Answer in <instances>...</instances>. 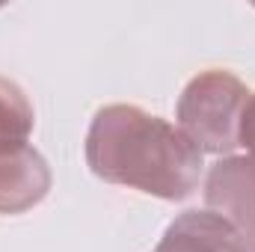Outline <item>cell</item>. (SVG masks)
I'll list each match as a JSON object with an SVG mask.
<instances>
[{"label":"cell","instance_id":"cell-4","mask_svg":"<svg viewBox=\"0 0 255 252\" xmlns=\"http://www.w3.org/2000/svg\"><path fill=\"white\" fill-rule=\"evenodd\" d=\"M51 166L33 145L0 148V214L15 217L36 208L51 190Z\"/></svg>","mask_w":255,"mask_h":252},{"label":"cell","instance_id":"cell-5","mask_svg":"<svg viewBox=\"0 0 255 252\" xmlns=\"http://www.w3.org/2000/svg\"><path fill=\"white\" fill-rule=\"evenodd\" d=\"M154 252H241V235L211 211H184L166 226Z\"/></svg>","mask_w":255,"mask_h":252},{"label":"cell","instance_id":"cell-2","mask_svg":"<svg viewBox=\"0 0 255 252\" xmlns=\"http://www.w3.org/2000/svg\"><path fill=\"white\" fill-rule=\"evenodd\" d=\"M250 92L241 77L223 68L199 71L178 98V130L205 154H226L241 145V116Z\"/></svg>","mask_w":255,"mask_h":252},{"label":"cell","instance_id":"cell-8","mask_svg":"<svg viewBox=\"0 0 255 252\" xmlns=\"http://www.w3.org/2000/svg\"><path fill=\"white\" fill-rule=\"evenodd\" d=\"M241 252H255V235L241 238Z\"/></svg>","mask_w":255,"mask_h":252},{"label":"cell","instance_id":"cell-6","mask_svg":"<svg viewBox=\"0 0 255 252\" xmlns=\"http://www.w3.org/2000/svg\"><path fill=\"white\" fill-rule=\"evenodd\" d=\"M33 125H36V113L24 89L9 77H0V148L24 145Z\"/></svg>","mask_w":255,"mask_h":252},{"label":"cell","instance_id":"cell-7","mask_svg":"<svg viewBox=\"0 0 255 252\" xmlns=\"http://www.w3.org/2000/svg\"><path fill=\"white\" fill-rule=\"evenodd\" d=\"M241 145L255 160V95H250V101L244 107V116H241Z\"/></svg>","mask_w":255,"mask_h":252},{"label":"cell","instance_id":"cell-3","mask_svg":"<svg viewBox=\"0 0 255 252\" xmlns=\"http://www.w3.org/2000/svg\"><path fill=\"white\" fill-rule=\"evenodd\" d=\"M205 205L241 238L255 235V160L247 154L220 157L205 178Z\"/></svg>","mask_w":255,"mask_h":252},{"label":"cell","instance_id":"cell-1","mask_svg":"<svg viewBox=\"0 0 255 252\" xmlns=\"http://www.w3.org/2000/svg\"><path fill=\"white\" fill-rule=\"evenodd\" d=\"M89 169L119 187L181 202L199 187L202 151L160 116L133 104H107L86 133Z\"/></svg>","mask_w":255,"mask_h":252}]
</instances>
